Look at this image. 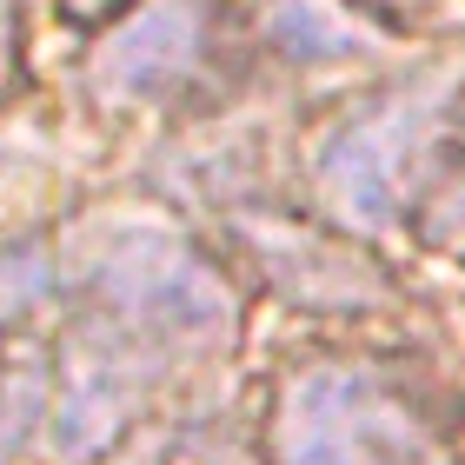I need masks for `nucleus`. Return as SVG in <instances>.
Instances as JSON below:
<instances>
[{
	"label": "nucleus",
	"instance_id": "5",
	"mask_svg": "<svg viewBox=\"0 0 465 465\" xmlns=\"http://www.w3.org/2000/svg\"><path fill=\"white\" fill-rule=\"evenodd\" d=\"M120 340V332H114ZM140 406V372H134V346H100V352H74L67 379H60V412H54V452L80 465L94 452H107L126 432V419Z\"/></svg>",
	"mask_w": 465,
	"mask_h": 465
},
{
	"label": "nucleus",
	"instance_id": "3",
	"mask_svg": "<svg viewBox=\"0 0 465 465\" xmlns=\"http://www.w3.org/2000/svg\"><path fill=\"white\" fill-rule=\"evenodd\" d=\"M432 140H439V107L426 87H392L366 100L359 114H346L312 153V180H320L326 213L346 232L399 226L412 193L426 186L419 173L439 166Z\"/></svg>",
	"mask_w": 465,
	"mask_h": 465
},
{
	"label": "nucleus",
	"instance_id": "1",
	"mask_svg": "<svg viewBox=\"0 0 465 465\" xmlns=\"http://www.w3.org/2000/svg\"><path fill=\"white\" fill-rule=\"evenodd\" d=\"M280 465H439L432 412L359 359H320L286 386L272 419Z\"/></svg>",
	"mask_w": 465,
	"mask_h": 465
},
{
	"label": "nucleus",
	"instance_id": "8",
	"mask_svg": "<svg viewBox=\"0 0 465 465\" xmlns=\"http://www.w3.org/2000/svg\"><path fill=\"white\" fill-rule=\"evenodd\" d=\"M54 286H60V272L40 240H0V332L34 320L54 300Z\"/></svg>",
	"mask_w": 465,
	"mask_h": 465
},
{
	"label": "nucleus",
	"instance_id": "7",
	"mask_svg": "<svg viewBox=\"0 0 465 465\" xmlns=\"http://www.w3.org/2000/svg\"><path fill=\"white\" fill-rule=\"evenodd\" d=\"M266 40L286 60H306V67H312V60H359V54L372 47V40L359 34L340 7H326V0H272Z\"/></svg>",
	"mask_w": 465,
	"mask_h": 465
},
{
	"label": "nucleus",
	"instance_id": "12",
	"mask_svg": "<svg viewBox=\"0 0 465 465\" xmlns=\"http://www.w3.org/2000/svg\"><path fill=\"white\" fill-rule=\"evenodd\" d=\"M120 7V0H67V14H80V20H107Z\"/></svg>",
	"mask_w": 465,
	"mask_h": 465
},
{
	"label": "nucleus",
	"instance_id": "2",
	"mask_svg": "<svg viewBox=\"0 0 465 465\" xmlns=\"http://www.w3.org/2000/svg\"><path fill=\"white\" fill-rule=\"evenodd\" d=\"M94 300L126 346H213L232 332V292L220 266L180 232L126 226L94 260Z\"/></svg>",
	"mask_w": 465,
	"mask_h": 465
},
{
	"label": "nucleus",
	"instance_id": "4",
	"mask_svg": "<svg viewBox=\"0 0 465 465\" xmlns=\"http://www.w3.org/2000/svg\"><path fill=\"white\" fill-rule=\"evenodd\" d=\"M220 54V0H134L87 54L100 107H166L193 94Z\"/></svg>",
	"mask_w": 465,
	"mask_h": 465
},
{
	"label": "nucleus",
	"instance_id": "11",
	"mask_svg": "<svg viewBox=\"0 0 465 465\" xmlns=\"http://www.w3.org/2000/svg\"><path fill=\"white\" fill-rule=\"evenodd\" d=\"M14 47H20V27H14V0H0V87L14 80Z\"/></svg>",
	"mask_w": 465,
	"mask_h": 465
},
{
	"label": "nucleus",
	"instance_id": "9",
	"mask_svg": "<svg viewBox=\"0 0 465 465\" xmlns=\"http://www.w3.org/2000/svg\"><path fill=\"white\" fill-rule=\"evenodd\" d=\"M40 406H47V372L40 366H14L0 379V452H14L20 439L34 432Z\"/></svg>",
	"mask_w": 465,
	"mask_h": 465
},
{
	"label": "nucleus",
	"instance_id": "10",
	"mask_svg": "<svg viewBox=\"0 0 465 465\" xmlns=\"http://www.w3.org/2000/svg\"><path fill=\"white\" fill-rule=\"evenodd\" d=\"M465 232V166H432L426 180V240H459Z\"/></svg>",
	"mask_w": 465,
	"mask_h": 465
},
{
	"label": "nucleus",
	"instance_id": "6",
	"mask_svg": "<svg viewBox=\"0 0 465 465\" xmlns=\"http://www.w3.org/2000/svg\"><path fill=\"white\" fill-rule=\"evenodd\" d=\"M246 246L266 260V272H272L286 292H300V300H312V306L352 312V306H372V300H379V272L359 260L352 246L326 240V232L246 220Z\"/></svg>",
	"mask_w": 465,
	"mask_h": 465
}]
</instances>
